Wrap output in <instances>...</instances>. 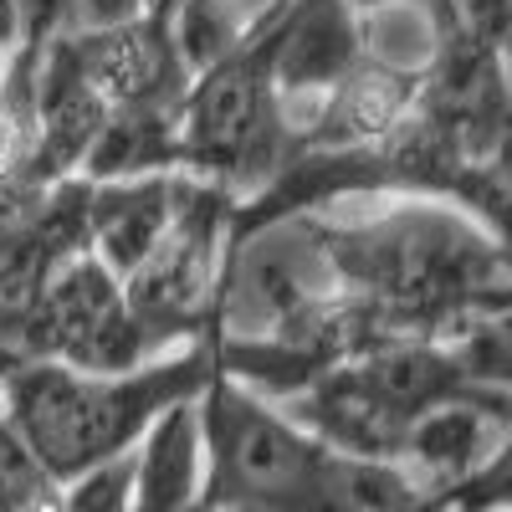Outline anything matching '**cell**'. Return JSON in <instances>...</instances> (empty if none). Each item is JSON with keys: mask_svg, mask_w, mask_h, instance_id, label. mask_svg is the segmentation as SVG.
I'll use <instances>...</instances> for the list:
<instances>
[{"mask_svg": "<svg viewBox=\"0 0 512 512\" xmlns=\"http://www.w3.org/2000/svg\"><path fill=\"white\" fill-rule=\"evenodd\" d=\"M338 287L384 338H441L472 313H507V241L441 195H400L374 216L313 210Z\"/></svg>", "mask_w": 512, "mask_h": 512, "instance_id": "obj_1", "label": "cell"}, {"mask_svg": "<svg viewBox=\"0 0 512 512\" xmlns=\"http://www.w3.org/2000/svg\"><path fill=\"white\" fill-rule=\"evenodd\" d=\"M185 169L180 159V108H113L82 159V180H134Z\"/></svg>", "mask_w": 512, "mask_h": 512, "instance_id": "obj_15", "label": "cell"}, {"mask_svg": "<svg viewBox=\"0 0 512 512\" xmlns=\"http://www.w3.org/2000/svg\"><path fill=\"white\" fill-rule=\"evenodd\" d=\"M128 497H134V451L108 456L57 487L62 512H128Z\"/></svg>", "mask_w": 512, "mask_h": 512, "instance_id": "obj_18", "label": "cell"}, {"mask_svg": "<svg viewBox=\"0 0 512 512\" xmlns=\"http://www.w3.org/2000/svg\"><path fill=\"white\" fill-rule=\"evenodd\" d=\"M267 52V77L292 149L318 118L323 93L364 62V16L354 0H277V11L256 26Z\"/></svg>", "mask_w": 512, "mask_h": 512, "instance_id": "obj_7", "label": "cell"}, {"mask_svg": "<svg viewBox=\"0 0 512 512\" xmlns=\"http://www.w3.org/2000/svg\"><path fill=\"white\" fill-rule=\"evenodd\" d=\"M16 359H57L72 369L118 374L154 359L144 333L123 303V282L98 262L93 251H77L47 277L31 313L16 328Z\"/></svg>", "mask_w": 512, "mask_h": 512, "instance_id": "obj_6", "label": "cell"}, {"mask_svg": "<svg viewBox=\"0 0 512 512\" xmlns=\"http://www.w3.org/2000/svg\"><path fill=\"white\" fill-rule=\"evenodd\" d=\"M292 154L297 149L277 113L262 36L251 31L246 47H236L226 62L190 77V88L180 98V159L190 175L216 180L241 205Z\"/></svg>", "mask_w": 512, "mask_h": 512, "instance_id": "obj_4", "label": "cell"}, {"mask_svg": "<svg viewBox=\"0 0 512 512\" xmlns=\"http://www.w3.org/2000/svg\"><path fill=\"white\" fill-rule=\"evenodd\" d=\"M200 415V507L205 512H313L323 441L303 431L277 400L210 374L195 395Z\"/></svg>", "mask_w": 512, "mask_h": 512, "instance_id": "obj_3", "label": "cell"}, {"mask_svg": "<svg viewBox=\"0 0 512 512\" xmlns=\"http://www.w3.org/2000/svg\"><path fill=\"white\" fill-rule=\"evenodd\" d=\"M108 108L93 93L88 72L77 62L72 31H57L41 41L31 57V159H26V185H57L77 175L88 159Z\"/></svg>", "mask_w": 512, "mask_h": 512, "instance_id": "obj_8", "label": "cell"}, {"mask_svg": "<svg viewBox=\"0 0 512 512\" xmlns=\"http://www.w3.org/2000/svg\"><path fill=\"white\" fill-rule=\"evenodd\" d=\"M88 251L123 282L144 256L159 246L175 216L180 169L164 175H134V180H88Z\"/></svg>", "mask_w": 512, "mask_h": 512, "instance_id": "obj_11", "label": "cell"}, {"mask_svg": "<svg viewBox=\"0 0 512 512\" xmlns=\"http://www.w3.org/2000/svg\"><path fill=\"white\" fill-rule=\"evenodd\" d=\"M6 67H11V52H0V82H6Z\"/></svg>", "mask_w": 512, "mask_h": 512, "instance_id": "obj_21", "label": "cell"}, {"mask_svg": "<svg viewBox=\"0 0 512 512\" xmlns=\"http://www.w3.org/2000/svg\"><path fill=\"white\" fill-rule=\"evenodd\" d=\"M216 374L210 333L175 354H154L134 369L93 374L57 359H16L0 369V415L57 487L77 472L134 451L149 420L175 400H195Z\"/></svg>", "mask_w": 512, "mask_h": 512, "instance_id": "obj_2", "label": "cell"}, {"mask_svg": "<svg viewBox=\"0 0 512 512\" xmlns=\"http://www.w3.org/2000/svg\"><path fill=\"white\" fill-rule=\"evenodd\" d=\"M200 477H205L200 415H195V400H175L134 441V497H128V512H195Z\"/></svg>", "mask_w": 512, "mask_h": 512, "instance_id": "obj_13", "label": "cell"}, {"mask_svg": "<svg viewBox=\"0 0 512 512\" xmlns=\"http://www.w3.org/2000/svg\"><path fill=\"white\" fill-rule=\"evenodd\" d=\"M512 446V395H472V400H446L410 420L400 461L425 487H451L472 477L482 461Z\"/></svg>", "mask_w": 512, "mask_h": 512, "instance_id": "obj_10", "label": "cell"}, {"mask_svg": "<svg viewBox=\"0 0 512 512\" xmlns=\"http://www.w3.org/2000/svg\"><path fill=\"white\" fill-rule=\"evenodd\" d=\"M262 26L241 0H175L164 16V31L175 41V57L185 62V72H205L226 62L236 47H246L251 31Z\"/></svg>", "mask_w": 512, "mask_h": 512, "instance_id": "obj_16", "label": "cell"}, {"mask_svg": "<svg viewBox=\"0 0 512 512\" xmlns=\"http://www.w3.org/2000/svg\"><path fill=\"white\" fill-rule=\"evenodd\" d=\"M72 47L108 113L113 108H180L190 88V72L175 57V41H169L164 21L72 31Z\"/></svg>", "mask_w": 512, "mask_h": 512, "instance_id": "obj_9", "label": "cell"}, {"mask_svg": "<svg viewBox=\"0 0 512 512\" xmlns=\"http://www.w3.org/2000/svg\"><path fill=\"white\" fill-rule=\"evenodd\" d=\"M420 77L364 57L349 77H338L318 103V118L297 149H374L415 108Z\"/></svg>", "mask_w": 512, "mask_h": 512, "instance_id": "obj_12", "label": "cell"}, {"mask_svg": "<svg viewBox=\"0 0 512 512\" xmlns=\"http://www.w3.org/2000/svg\"><path fill=\"white\" fill-rule=\"evenodd\" d=\"M67 31V0H0V52L41 47Z\"/></svg>", "mask_w": 512, "mask_h": 512, "instance_id": "obj_19", "label": "cell"}, {"mask_svg": "<svg viewBox=\"0 0 512 512\" xmlns=\"http://www.w3.org/2000/svg\"><path fill=\"white\" fill-rule=\"evenodd\" d=\"M0 512H62L57 482L31 461L6 415H0Z\"/></svg>", "mask_w": 512, "mask_h": 512, "instance_id": "obj_17", "label": "cell"}, {"mask_svg": "<svg viewBox=\"0 0 512 512\" xmlns=\"http://www.w3.org/2000/svg\"><path fill=\"white\" fill-rule=\"evenodd\" d=\"M231 210L236 200L216 180H200L190 169H180L169 231L123 277V303L134 313L149 354H164L169 344H195V338L210 333L221 262L231 246Z\"/></svg>", "mask_w": 512, "mask_h": 512, "instance_id": "obj_5", "label": "cell"}, {"mask_svg": "<svg viewBox=\"0 0 512 512\" xmlns=\"http://www.w3.org/2000/svg\"><path fill=\"white\" fill-rule=\"evenodd\" d=\"M313 512H451V502L425 487L405 461H379V456H349V451H323Z\"/></svg>", "mask_w": 512, "mask_h": 512, "instance_id": "obj_14", "label": "cell"}, {"mask_svg": "<svg viewBox=\"0 0 512 512\" xmlns=\"http://www.w3.org/2000/svg\"><path fill=\"white\" fill-rule=\"evenodd\" d=\"M175 0H67V31H103V26H134L164 21Z\"/></svg>", "mask_w": 512, "mask_h": 512, "instance_id": "obj_20", "label": "cell"}]
</instances>
